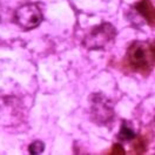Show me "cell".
I'll return each instance as SVG.
<instances>
[{
	"label": "cell",
	"mask_w": 155,
	"mask_h": 155,
	"mask_svg": "<svg viewBox=\"0 0 155 155\" xmlns=\"http://www.w3.org/2000/svg\"><path fill=\"white\" fill-rule=\"evenodd\" d=\"M91 97L92 119L99 125H106L109 121H112L114 115L112 102L104 94H93Z\"/></svg>",
	"instance_id": "3957f363"
},
{
	"label": "cell",
	"mask_w": 155,
	"mask_h": 155,
	"mask_svg": "<svg viewBox=\"0 0 155 155\" xmlns=\"http://www.w3.org/2000/svg\"><path fill=\"white\" fill-rule=\"evenodd\" d=\"M117 137L121 140V141H128V140H132L135 137V132L133 130V128L129 126V124L125 121L122 125H121V128L119 130V135Z\"/></svg>",
	"instance_id": "5b68a950"
},
{
	"label": "cell",
	"mask_w": 155,
	"mask_h": 155,
	"mask_svg": "<svg viewBox=\"0 0 155 155\" xmlns=\"http://www.w3.org/2000/svg\"><path fill=\"white\" fill-rule=\"evenodd\" d=\"M127 55L129 64L134 68H146L150 64L152 51L149 49V46L147 44L141 41H135L128 48Z\"/></svg>",
	"instance_id": "277c9868"
},
{
	"label": "cell",
	"mask_w": 155,
	"mask_h": 155,
	"mask_svg": "<svg viewBox=\"0 0 155 155\" xmlns=\"http://www.w3.org/2000/svg\"><path fill=\"white\" fill-rule=\"evenodd\" d=\"M15 22L25 31L38 27L42 21V13L35 4H27L20 6L14 14Z\"/></svg>",
	"instance_id": "7a4b0ae2"
},
{
	"label": "cell",
	"mask_w": 155,
	"mask_h": 155,
	"mask_svg": "<svg viewBox=\"0 0 155 155\" xmlns=\"http://www.w3.org/2000/svg\"><path fill=\"white\" fill-rule=\"evenodd\" d=\"M116 37V29L109 22H102L91 29L85 37L82 44L87 49L100 51L106 49L112 45Z\"/></svg>",
	"instance_id": "6da1fadb"
},
{
	"label": "cell",
	"mask_w": 155,
	"mask_h": 155,
	"mask_svg": "<svg viewBox=\"0 0 155 155\" xmlns=\"http://www.w3.org/2000/svg\"><path fill=\"white\" fill-rule=\"evenodd\" d=\"M45 150V145L41 141H34L28 147V152L31 154H41Z\"/></svg>",
	"instance_id": "8992f818"
}]
</instances>
